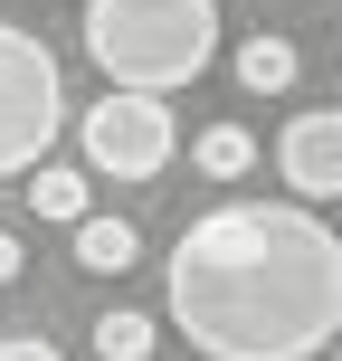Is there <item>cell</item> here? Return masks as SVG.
Returning <instances> with one entry per match:
<instances>
[{
  "label": "cell",
  "instance_id": "obj_1",
  "mask_svg": "<svg viewBox=\"0 0 342 361\" xmlns=\"http://www.w3.org/2000/svg\"><path fill=\"white\" fill-rule=\"evenodd\" d=\"M162 305L200 361H314L342 333V228L295 200H219L171 238Z\"/></svg>",
  "mask_w": 342,
  "mask_h": 361
},
{
  "label": "cell",
  "instance_id": "obj_2",
  "mask_svg": "<svg viewBox=\"0 0 342 361\" xmlns=\"http://www.w3.org/2000/svg\"><path fill=\"white\" fill-rule=\"evenodd\" d=\"M76 38L105 67V95H152L171 105L181 86H200L219 57V0H86Z\"/></svg>",
  "mask_w": 342,
  "mask_h": 361
},
{
  "label": "cell",
  "instance_id": "obj_3",
  "mask_svg": "<svg viewBox=\"0 0 342 361\" xmlns=\"http://www.w3.org/2000/svg\"><path fill=\"white\" fill-rule=\"evenodd\" d=\"M67 124H76V105H67L57 57L38 48L19 19H0V180H29Z\"/></svg>",
  "mask_w": 342,
  "mask_h": 361
},
{
  "label": "cell",
  "instance_id": "obj_4",
  "mask_svg": "<svg viewBox=\"0 0 342 361\" xmlns=\"http://www.w3.org/2000/svg\"><path fill=\"white\" fill-rule=\"evenodd\" d=\"M76 152H86V171H105V180H152V171H171L181 124H171V105H152V95H95V105L76 114Z\"/></svg>",
  "mask_w": 342,
  "mask_h": 361
},
{
  "label": "cell",
  "instance_id": "obj_5",
  "mask_svg": "<svg viewBox=\"0 0 342 361\" xmlns=\"http://www.w3.org/2000/svg\"><path fill=\"white\" fill-rule=\"evenodd\" d=\"M276 180L295 190V209H324V200H342V105L286 114V133H276Z\"/></svg>",
  "mask_w": 342,
  "mask_h": 361
},
{
  "label": "cell",
  "instance_id": "obj_6",
  "mask_svg": "<svg viewBox=\"0 0 342 361\" xmlns=\"http://www.w3.org/2000/svg\"><path fill=\"white\" fill-rule=\"evenodd\" d=\"M67 238H76V267H86V276H124L133 257H143V228H133V219H114V209H86Z\"/></svg>",
  "mask_w": 342,
  "mask_h": 361
},
{
  "label": "cell",
  "instance_id": "obj_7",
  "mask_svg": "<svg viewBox=\"0 0 342 361\" xmlns=\"http://www.w3.org/2000/svg\"><path fill=\"white\" fill-rule=\"evenodd\" d=\"M295 76H305L295 38H238V86H248V95H286Z\"/></svg>",
  "mask_w": 342,
  "mask_h": 361
},
{
  "label": "cell",
  "instance_id": "obj_8",
  "mask_svg": "<svg viewBox=\"0 0 342 361\" xmlns=\"http://www.w3.org/2000/svg\"><path fill=\"white\" fill-rule=\"evenodd\" d=\"M19 200H29L38 219H67V228H76V219H86V171H76V162H38Z\"/></svg>",
  "mask_w": 342,
  "mask_h": 361
},
{
  "label": "cell",
  "instance_id": "obj_9",
  "mask_svg": "<svg viewBox=\"0 0 342 361\" xmlns=\"http://www.w3.org/2000/svg\"><path fill=\"white\" fill-rule=\"evenodd\" d=\"M190 162L209 171V180H248V171H257V133H248V124H200Z\"/></svg>",
  "mask_w": 342,
  "mask_h": 361
},
{
  "label": "cell",
  "instance_id": "obj_10",
  "mask_svg": "<svg viewBox=\"0 0 342 361\" xmlns=\"http://www.w3.org/2000/svg\"><path fill=\"white\" fill-rule=\"evenodd\" d=\"M95 361H152V314H133V305L95 314Z\"/></svg>",
  "mask_w": 342,
  "mask_h": 361
},
{
  "label": "cell",
  "instance_id": "obj_11",
  "mask_svg": "<svg viewBox=\"0 0 342 361\" xmlns=\"http://www.w3.org/2000/svg\"><path fill=\"white\" fill-rule=\"evenodd\" d=\"M0 361H67V352L38 343V333H0Z\"/></svg>",
  "mask_w": 342,
  "mask_h": 361
},
{
  "label": "cell",
  "instance_id": "obj_12",
  "mask_svg": "<svg viewBox=\"0 0 342 361\" xmlns=\"http://www.w3.org/2000/svg\"><path fill=\"white\" fill-rule=\"evenodd\" d=\"M0 286H19V238L0 228Z\"/></svg>",
  "mask_w": 342,
  "mask_h": 361
},
{
  "label": "cell",
  "instance_id": "obj_13",
  "mask_svg": "<svg viewBox=\"0 0 342 361\" xmlns=\"http://www.w3.org/2000/svg\"><path fill=\"white\" fill-rule=\"evenodd\" d=\"M333 361H342V333H333Z\"/></svg>",
  "mask_w": 342,
  "mask_h": 361
}]
</instances>
